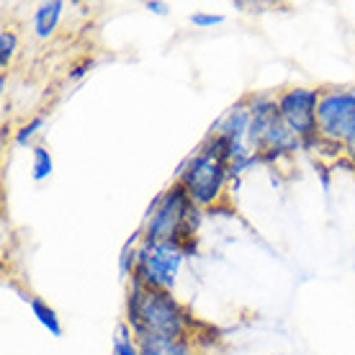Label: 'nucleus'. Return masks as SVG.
Masks as SVG:
<instances>
[{"instance_id": "obj_1", "label": "nucleus", "mask_w": 355, "mask_h": 355, "mask_svg": "<svg viewBox=\"0 0 355 355\" xmlns=\"http://www.w3.org/2000/svg\"><path fill=\"white\" fill-rule=\"evenodd\" d=\"M129 327L137 338L142 335H165V338H186L191 320L175 304V299L162 288H152L139 281L129 291Z\"/></svg>"}, {"instance_id": "obj_8", "label": "nucleus", "mask_w": 355, "mask_h": 355, "mask_svg": "<svg viewBox=\"0 0 355 355\" xmlns=\"http://www.w3.org/2000/svg\"><path fill=\"white\" fill-rule=\"evenodd\" d=\"M139 355H191V343L186 338H165V335H142L137 338Z\"/></svg>"}, {"instance_id": "obj_4", "label": "nucleus", "mask_w": 355, "mask_h": 355, "mask_svg": "<svg viewBox=\"0 0 355 355\" xmlns=\"http://www.w3.org/2000/svg\"><path fill=\"white\" fill-rule=\"evenodd\" d=\"M317 132L322 139L355 152V93L324 90L317 103Z\"/></svg>"}, {"instance_id": "obj_15", "label": "nucleus", "mask_w": 355, "mask_h": 355, "mask_svg": "<svg viewBox=\"0 0 355 355\" xmlns=\"http://www.w3.org/2000/svg\"><path fill=\"white\" fill-rule=\"evenodd\" d=\"M42 124H44V119H34V121H31V124H28V126H24V129H21V134H18V137H16V142H21V144H24V142H26V139H28V137H31V134H34V129H39V126H42Z\"/></svg>"}, {"instance_id": "obj_2", "label": "nucleus", "mask_w": 355, "mask_h": 355, "mask_svg": "<svg viewBox=\"0 0 355 355\" xmlns=\"http://www.w3.org/2000/svg\"><path fill=\"white\" fill-rule=\"evenodd\" d=\"M193 201L188 198L183 188L173 186L168 193L160 198V204L155 206L147 230H144V240L150 242H173L186 252L196 248L193 232H196V209Z\"/></svg>"}, {"instance_id": "obj_10", "label": "nucleus", "mask_w": 355, "mask_h": 355, "mask_svg": "<svg viewBox=\"0 0 355 355\" xmlns=\"http://www.w3.org/2000/svg\"><path fill=\"white\" fill-rule=\"evenodd\" d=\"M28 306H31V311H34L36 317H39V322H42L52 335H57V338L62 335V327H60V320H57V311H54L52 306H46V304L42 302V299H36V296L28 299Z\"/></svg>"}, {"instance_id": "obj_5", "label": "nucleus", "mask_w": 355, "mask_h": 355, "mask_svg": "<svg viewBox=\"0 0 355 355\" xmlns=\"http://www.w3.org/2000/svg\"><path fill=\"white\" fill-rule=\"evenodd\" d=\"M186 250L173 245V242H150L134 252V281H139L152 288L168 291L175 284V273L183 263Z\"/></svg>"}, {"instance_id": "obj_6", "label": "nucleus", "mask_w": 355, "mask_h": 355, "mask_svg": "<svg viewBox=\"0 0 355 355\" xmlns=\"http://www.w3.org/2000/svg\"><path fill=\"white\" fill-rule=\"evenodd\" d=\"M227 173H230V168H227L219 157H214L209 150L201 147L198 155H193V157L186 162V168L180 170L178 186L186 191L188 198H191L196 206H209L219 198V193H222Z\"/></svg>"}, {"instance_id": "obj_9", "label": "nucleus", "mask_w": 355, "mask_h": 355, "mask_svg": "<svg viewBox=\"0 0 355 355\" xmlns=\"http://www.w3.org/2000/svg\"><path fill=\"white\" fill-rule=\"evenodd\" d=\"M62 8H64V3H60V0L39 6V10H36V16H34L36 36L46 39V36L52 34L54 28H57V21H60V16H62Z\"/></svg>"}, {"instance_id": "obj_12", "label": "nucleus", "mask_w": 355, "mask_h": 355, "mask_svg": "<svg viewBox=\"0 0 355 355\" xmlns=\"http://www.w3.org/2000/svg\"><path fill=\"white\" fill-rule=\"evenodd\" d=\"M114 355H139V347L132 343V338H129V329H126V327H119L116 345H114Z\"/></svg>"}, {"instance_id": "obj_16", "label": "nucleus", "mask_w": 355, "mask_h": 355, "mask_svg": "<svg viewBox=\"0 0 355 355\" xmlns=\"http://www.w3.org/2000/svg\"><path fill=\"white\" fill-rule=\"evenodd\" d=\"M147 8L155 10V13H168V6H165V3H147Z\"/></svg>"}, {"instance_id": "obj_13", "label": "nucleus", "mask_w": 355, "mask_h": 355, "mask_svg": "<svg viewBox=\"0 0 355 355\" xmlns=\"http://www.w3.org/2000/svg\"><path fill=\"white\" fill-rule=\"evenodd\" d=\"M13 54H16V34L3 31L0 34V62H3V67H8V60Z\"/></svg>"}, {"instance_id": "obj_11", "label": "nucleus", "mask_w": 355, "mask_h": 355, "mask_svg": "<svg viewBox=\"0 0 355 355\" xmlns=\"http://www.w3.org/2000/svg\"><path fill=\"white\" fill-rule=\"evenodd\" d=\"M52 173V157L44 147H36L34 150V178L36 180H44Z\"/></svg>"}, {"instance_id": "obj_7", "label": "nucleus", "mask_w": 355, "mask_h": 355, "mask_svg": "<svg viewBox=\"0 0 355 355\" xmlns=\"http://www.w3.org/2000/svg\"><path fill=\"white\" fill-rule=\"evenodd\" d=\"M317 103H320V96H317V90L309 88L286 90L284 96L278 98V111L302 142H309L317 134Z\"/></svg>"}, {"instance_id": "obj_3", "label": "nucleus", "mask_w": 355, "mask_h": 355, "mask_svg": "<svg viewBox=\"0 0 355 355\" xmlns=\"http://www.w3.org/2000/svg\"><path fill=\"white\" fill-rule=\"evenodd\" d=\"M250 144L263 155H281V152L299 150L302 139L291 132L284 121L275 101H255L250 111Z\"/></svg>"}, {"instance_id": "obj_14", "label": "nucleus", "mask_w": 355, "mask_h": 355, "mask_svg": "<svg viewBox=\"0 0 355 355\" xmlns=\"http://www.w3.org/2000/svg\"><path fill=\"white\" fill-rule=\"evenodd\" d=\"M191 21H193L196 26H214V24H222L224 18L222 16H211V13H193V16H191Z\"/></svg>"}]
</instances>
